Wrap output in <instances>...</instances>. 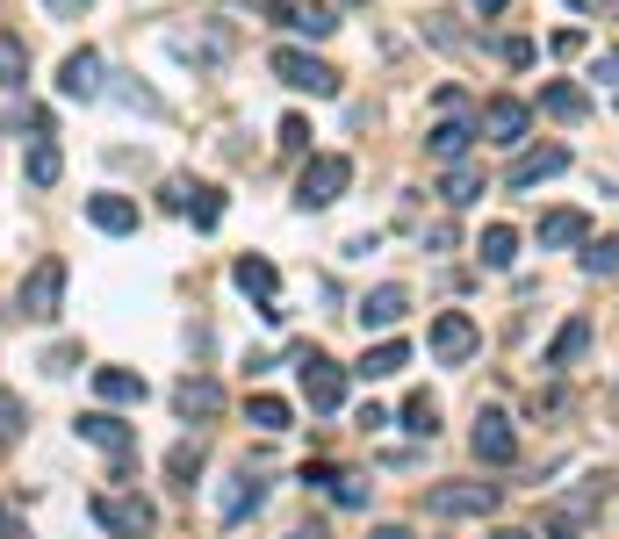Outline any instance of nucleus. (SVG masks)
Wrapping results in <instances>:
<instances>
[{
    "mask_svg": "<svg viewBox=\"0 0 619 539\" xmlns=\"http://www.w3.org/2000/svg\"><path fill=\"white\" fill-rule=\"evenodd\" d=\"M598 503H606V489L577 482L569 497H555L548 511H540V532H548V539H583V532H591V518H598Z\"/></svg>",
    "mask_w": 619,
    "mask_h": 539,
    "instance_id": "obj_1",
    "label": "nucleus"
},
{
    "mask_svg": "<svg viewBox=\"0 0 619 539\" xmlns=\"http://www.w3.org/2000/svg\"><path fill=\"white\" fill-rule=\"evenodd\" d=\"M58 302H66V259H37L22 281V296H14V310H22L29 323H51Z\"/></svg>",
    "mask_w": 619,
    "mask_h": 539,
    "instance_id": "obj_2",
    "label": "nucleus"
},
{
    "mask_svg": "<svg viewBox=\"0 0 619 539\" xmlns=\"http://www.w3.org/2000/svg\"><path fill=\"white\" fill-rule=\"evenodd\" d=\"M346 180H353V166H346L339 151H317L303 166V180H296V209H331L346 194Z\"/></svg>",
    "mask_w": 619,
    "mask_h": 539,
    "instance_id": "obj_3",
    "label": "nucleus"
},
{
    "mask_svg": "<svg viewBox=\"0 0 619 539\" xmlns=\"http://www.w3.org/2000/svg\"><path fill=\"white\" fill-rule=\"evenodd\" d=\"M267 66H274V80L296 87V94H339V72H331L325 58H310V51H289V43H281Z\"/></svg>",
    "mask_w": 619,
    "mask_h": 539,
    "instance_id": "obj_4",
    "label": "nucleus"
},
{
    "mask_svg": "<svg viewBox=\"0 0 619 539\" xmlns=\"http://www.w3.org/2000/svg\"><path fill=\"white\" fill-rule=\"evenodd\" d=\"M432 518H490L497 511V482H440L426 497Z\"/></svg>",
    "mask_w": 619,
    "mask_h": 539,
    "instance_id": "obj_5",
    "label": "nucleus"
},
{
    "mask_svg": "<svg viewBox=\"0 0 619 539\" xmlns=\"http://www.w3.org/2000/svg\"><path fill=\"white\" fill-rule=\"evenodd\" d=\"M94 518H101V526H109L116 539H144V532L159 526V511H152L144 497H109V489L94 497Z\"/></svg>",
    "mask_w": 619,
    "mask_h": 539,
    "instance_id": "obj_6",
    "label": "nucleus"
},
{
    "mask_svg": "<svg viewBox=\"0 0 619 539\" xmlns=\"http://www.w3.org/2000/svg\"><path fill=\"white\" fill-rule=\"evenodd\" d=\"M490 144H526V130H533V108L526 101H511V94H497L490 108H482V122H476Z\"/></svg>",
    "mask_w": 619,
    "mask_h": 539,
    "instance_id": "obj_7",
    "label": "nucleus"
},
{
    "mask_svg": "<svg viewBox=\"0 0 619 539\" xmlns=\"http://www.w3.org/2000/svg\"><path fill=\"white\" fill-rule=\"evenodd\" d=\"M72 431H80L87 446H101L109 460H130V453H138V431H130L123 418H109V410H87V418L72 425Z\"/></svg>",
    "mask_w": 619,
    "mask_h": 539,
    "instance_id": "obj_8",
    "label": "nucleus"
},
{
    "mask_svg": "<svg viewBox=\"0 0 619 539\" xmlns=\"http://www.w3.org/2000/svg\"><path fill=\"white\" fill-rule=\"evenodd\" d=\"M476 346H482V331H476V323H468L461 310H440V317H432V352H440L447 367H461Z\"/></svg>",
    "mask_w": 619,
    "mask_h": 539,
    "instance_id": "obj_9",
    "label": "nucleus"
},
{
    "mask_svg": "<svg viewBox=\"0 0 619 539\" xmlns=\"http://www.w3.org/2000/svg\"><path fill=\"white\" fill-rule=\"evenodd\" d=\"M303 396H310V410H339V403H346V375H339V360H325V352H303Z\"/></svg>",
    "mask_w": 619,
    "mask_h": 539,
    "instance_id": "obj_10",
    "label": "nucleus"
},
{
    "mask_svg": "<svg viewBox=\"0 0 619 539\" xmlns=\"http://www.w3.org/2000/svg\"><path fill=\"white\" fill-rule=\"evenodd\" d=\"M562 166H569V151H562V144H540V151H519L505 180H511V188L526 194V188H540V180H555V173H562Z\"/></svg>",
    "mask_w": 619,
    "mask_h": 539,
    "instance_id": "obj_11",
    "label": "nucleus"
},
{
    "mask_svg": "<svg viewBox=\"0 0 619 539\" xmlns=\"http://www.w3.org/2000/svg\"><path fill=\"white\" fill-rule=\"evenodd\" d=\"M58 94L66 101H94L101 94V51H72L66 66H58Z\"/></svg>",
    "mask_w": 619,
    "mask_h": 539,
    "instance_id": "obj_12",
    "label": "nucleus"
},
{
    "mask_svg": "<svg viewBox=\"0 0 619 539\" xmlns=\"http://www.w3.org/2000/svg\"><path fill=\"white\" fill-rule=\"evenodd\" d=\"M468 446H476V460H490V468H505L511 453H519V439H511V425L497 418V410H482L476 431H468Z\"/></svg>",
    "mask_w": 619,
    "mask_h": 539,
    "instance_id": "obj_13",
    "label": "nucleus"
},
{
    "mask_svg": "<svg viewBox=\"0 0 619 539\" xmlns=\"http://www.w3.org/2000/svg\"><path fill=\"white\" fill-rule=\"evenodd\" d=\"M591 238V216L583 209H548L540 216V252H569V244Z\"/></svg>",
    "mask_w": 619,
    "mask_h": 539,
    "instance_id": "obj_14",
    "label": "nucleus"
},
{
    "mask_svg": "<svg viewBox=\"0 0 619 539\" xmlns=\"http://www.w3.org/2000/svg\"><path fill=\"white\" fill-rule=\"evenodd\" d=\"M87 223L109 230V238H130V230H138V202H130V194H94V202H87Z\"/></svg>",
    "mask_w": 619,
    "mask_h": 539,
    "instance_id": "obj_15",
    "label": "nucleus"
},
{
    "mask_svg": "<svg viewBox=\"0 0 619 539\" xmlns=\"http://www.w3.org/2000/svg\"><path fill=\"white\" fill-rule=\"evenodd\" d=\"M267 503V489H260V475H231V489L217 497V511H223V526H246L252 511Z\"/></svg>",
    "mask_w": 619,
    "mask_h": 539,
    "instance_id": "obj_16",
    "label": "nucleus"
},
{
    "mask_svg": "<svg viewBox=\"0 0 619 539\" xmlns=\"http://www.w3.org/2000/svg\"><path fill=\"white\" fill-rule=\"evenodd\" d=\"M231 281L238 288H246V296H260V310H274V259H260V252H246V259H238V267H231Z\"/></svg>",
    "mask_w": 619,
    "mask_h": 539,
    "instance_id": "obj_17",
    "label": "nucleus"
},
{
    "mask_svg": "<svg viewBox=\"0 0 619 539\" xmlns=\"http://www.w3.org/2000/svg\"><path fill=\"white\" fill-rule=\"evenodd\" d=\"M403 310H411L403 288H375V296L360 302V331H389V323H403Z\"/></svg>",
    "mask_w": 619,
    "mask_h": 539,
    "instance_id": "obj_18",
    "label": "nucleus"
},
{
    "mask_svg": "<svg viewBox=\"0 0 619 539\" xmlns=\"http://www.w3.org/2000/svg\"><path fill=\"white\" fill-rule=\"evenodd\" d=\"M476 137H482L476 122H440V130L426 137V151H432V159H440V166H461V159H468V144H476Z\"/></svg>",
    "mask_w": 619,
    "mask_h": 539,
    "instance_id": "obj_19",
    "label": "nucleus"
},
{
    "mask_svg": "<svg viewBox=\"0 0 619 539\" xmlns=\"http://www.w3.org/2000/svg\"><path fill=\"white\" fill-rule=\"evenodd\" d=\"M94 396H101V403H144L152 389H144V375H130V367H101Z\"/></svg>",
    "mask_w": 619,
    "mask_h": 539,
    "instance_id": "obj_20",
    "label": "nucleus"
},
{
    "mask_svg": "<svg viewBox=\"0 0 619 539\" xmlns=\"http://www.w3.org/2000/svg\"><path fill=\"white\" fill-rule=\"evenodd\" d=\"M476 259H482L490 273H505L511 259H519V230H511V223H490V230L476 238Z\"/></svg>",
    "mask_w": 619,
    "mask_h": 539,
    "instance_id": "obj_21",
    "label": "nucleus"
},
{
    "mask_svg": "<svg viewBox=\"0 0 619 539\" xmlns=\"http://www.w3.org/2000/svg\"><path fill=\"white\" fill-rule=\"evenodd\" d=\"M173 403H180V418H217V410H223V389H217V381H180V389H173Z\"/></svg>",
    "mask_w": 619,
    "mask_h": 539,
    "instance_id": "obj_22",
    "label": "nucleus"
},
{
    "mask_svg": "<svg viewBox=\"0 0 619 539\" xmlns=\"http://www.w3.org/2000/svg\"><path fill=\"white\" fill-rule=\"evenodd\" d=\"M583 352H591V323H583V317H569L562 331H555V346H548V367H577Z\"/></svg>",
    "mask_w": 619,
    "mask_h": 539,
    "instance_id": "obj_23",
    "label": "nucleus"
},
{
    "mask_svg": "<svg viewBox=\"0 0 619 539\" xmlns=\"http://www.w3.org/2000/svg\"><path fill=\"white\" fill-rule=\"evenodd\" d=\"M540 108H548V116H562V122H583V116H591V101H583V87H569V80L540 87Z\"/></svg>",
    "mask_w": 619,
    "mask_h": 539,
    "instance_id": "obj_24",
    "label": "nucleus"
},
{
    "mask_svg": "<svg viewBox=\"0 0 619 539\" xmlns=\"http://www.w3.org/2000/svg\"><path fill=\"white\" fill-rule=\"evenodd\" d=\"M591 281H612L619 273V238H583V259H577Z\"/></svg>",
    "mask_w": 619,
    "mask_h": 539,
    "instance_id": "obj_25",
    "label": "nucleus"
},
{
    "mask_svg": "<svg viewBox=\"0 0 619 539\" xmlns=\"http://www.w3.org/2000/svg\"><path fill=\"white\" fill-rule=\"evenodd\" d=\"M22 173H29V188H58V173H66V159H58V144H29Z\"/></svg>",
    "mask_w": 619,
    "mask_h": 539,
    "instance_id": "obj_26",
    "label": "nucleus"
},
{
    "mask_svg": "<svg viewBox=\"0 0 619 539\" xmlns=\"http://www.w3.org/2000/svg\"><path fill=\"white\" fill-rule=\"evenodd\" d=\"M22 80H29V51L14 29H0V87H22Z\"/></svg>",
    "mask_w": 619,
    "mask_h": 539,
    "instance_id": "obj_27",
    "label": "nucleus"
},
{
    "mask_svg": "<svg viewBox=\"0 0 619 539\" xmlns=\"http://www.w3.org/2000/svg\"><path fill=\"white\" fill-rule=\"evenodd\" d=\"M188 216H194V230H217L223 223V194L194 180V188H188Z\"/></svg>",
    "mask_w": 619,
    "mask_h": 539,
    "instance_id": "obj_28",
    "label": "nucleus"
},
{
    "mask_svg": "<svg viewBox=\"0 0 619 539\" xmlns=\"http://www.w3.org/2000/svg\"><path fill=\"white\" fill-rule=\"evenodd\" d=\"M403 360H411V352H403L397 338H389V346H375L368 360H360V375H368V381H389V375H403Z\"/></svg>",
    "mask_w": 619,
    "mask_h": 539,
    "instance_id": "obj_29",
    "label": "nucleus"
},
{
    "mask_svg": "<svg viewBox=\"0 0 619 539\" xmlns=\"http://www.w3.org/2000/svg\"><path fill=\"white\" fill-rule=\"evenodd\" d=\"M166 475H173L180 489H194V475H202V446H188V439H180L173 453H166Z\"/></svg>",
    "mask_w": 619,
    "mask_h": 539,
    "instance_id": "obj_30",
    "label": "nucleus"
},
{
    "mask_svg": "<svg viewBox=\"0 0 619 539\" xmlns=\"http://www.w3.org/2000/svg\"><path fill=\"white\" fill-rule=\"evenodd\" d=\"M403 431L432 439V431H440V403H432V396H411V403H403Z\"/></svg>",
    "mask_w": 619,
    "mask_h": 539,
    "instance_id": "obj_31",
    "label": "nucleus"
},
{
    "mask_svg": "<svg viewBox=\"0 0 619 539\" xmlns=\"http://www.w3.org/2000/svg\"><path fill=\"white\" fill-rule=\"evenodd\" d=\"M246 418L260 425V431H289V403H281V396H252V403H246Z\"/></svg>",
    "mask_w": 619,
    "mask_h": 539,
    "instance_id": "obj_32",
    "label": "nucleus"
},
{
    "mask_svg": "<svg viewBox=\"0 0 619 539\" xmlns=\"http://www.w3.org/2000/svg\"><path fill=\"white\" fill-rule=\"evenodd\" d=\"M447 202H455V209L482 202V173H476V166H455V173H447Z\"/></svg>",
    "mask_w": 619,
    "mask_h": 539,
    "instance_id": "obj_33",
    "label": "nucleus"
},
{
    "mask_svg": "<svg viewBox=\"0 0 619 539\" xmlns=\"http://www.w3.org/2000/svg\"><path fill=\"white\" fill-rule=\"evenodd\" d=\"M289 22L303 29V37H331V29H339V14H331V8H296Z\"/></svg>",
    "mask_w": 619,
    "mask_h": 539,
    "instance_id": "obj_34",
    "label": "nucleus"
},
{
    "mask_svg": "<svg viewBox=\"0 0 619 539\" xmlns=\"http://www.w3.org/2000/svg\"><path fill=\"white\" fill-rule=\"evenodd\" d=\"M331 497H339V503H346V511H368V489H360V482H353V475H339V482H331Z\"/></svg>",
    "mask_w": 619,
    "mask_h": 539,
    "instance_id": "obj_35",
    "label": "nucleus"
},
{
    "mask_svg": "<svg viewBox=\"0 0 619 539\" xmlns=\"http://www.w3.org/2000/svg\"><path fill=\"white\" fill-rule=\"evenodd\" d=\"M22 425H29V410L14 403V396H0V439H14V431H22Z\"/></svg>",
    "mask_w": 619,
    "mask_h": 539,
    "instance_id": "obj_36",
    "label": "nucleus"
},
{
    "mask_svg": "<svg viewBox=\"0 0 619 539\" xmlns=\"http://www.w3.org/2000/svg\"><path fill=\"white\" fill-rule=\"evenodd\" d=\"M281 151H310V122H303V116L281 122Z\"/></svg>",
    "mask_w": 619,
    "mask_h": 539,
    "instance_id": "obj_37",
    "label": "nucleus"
},
{
    "mask_svg": "<svg viewBox=\"0 0 619 539\" xmlns=\"http://www.w3.org/2000/svg\"><path fill=\"white\" fill-rule=\"evenodd\" d=\"M116 101H123V108H144V116H159V94H152V87H116Z\"/></svg>",
    "mask_w": 619,
    "mask_h": 539,
    "instance_id": "obj_38",
    "label": "nucleus"
},
{
    "mask_svg": "<svg viewBox=\"0 0 619 539\" xmlns=\"http://www.w3.org/2000/svg\"><path fill=\"white\" fill-rule=\"evenodd\" d=\"M188 188H194L188 173H173V180H166V209H180V216H188Z\"/></svg>",
    "mask_w": 619,
    "mask_h": 539,
    "instance_id": "obj_39",
    "label": "nucleus"
},
{
    "mask_svg": "<svg viewBox=\"0 0 619 539\" xmlns=\"http://www.w3.org/2000/svg\"><path fill=\"white\" fill-rule=\"evenodd\" d=\"M497 58H505V66H526V58H533V43H526V37H505V43H497Z\"/></svg>",
    "mask_w": 619,
    "mask_h": 539,
    "instance_id": "obj_40",
    "label": "nucleus"
},
{
    "mask_svg": "<svg viewBox=\"0 0 619 539\" xmlns=\"http://www.w3.org/2000/svg\"><path fill=\"white\" fill-rule=\"evenodd\" d=\"M0 539H29V526L14 518V503H8V497H0Z\"/></svg>",
    "mask_w": 619,
    "mask_h": 539,
    "instance_id": "obj_41",
    "label": "nucleus"
},
{
    "mask_svg": "<svg viewBox=\"0 0 619 539\" xmlns=\"http://www.w3.org/2000/svg\"><path fill=\"white\" fill-rule=\"evenodd\" d=\"M591 80H612V87H619V51H606V58H598V72H591Z\"/></svg>",
    "mask_w": 619,
    "mask_h": 539,
    "instance_id": "obj_42",
    "label": "nucleus"
},
{
    "mask_svg": "<svg viewBox=\"0 0 619 539\" xmlns=\"http://www.w3.org/2000/svg\"><path fill=\"white\" fill-rule=\"evenodd\" d=\"M43 8H51V14H80L87 0H43Z\"/></svg>",
    "mask_w": 619,
    "mask_h": 539,
    "instance_id": "obj_43",
    "label": "nucleus"
},
{
    "mask_svg": "<svg viewBox=\"0 0 619 539\" xmlns=\"http://www.w3.org/2000/svg\"><path fill=\"white\" fill-rule=\"evenodd\" d=\"M375 539H418V532H411V526H382Z\"/></svg>",
    "mask_w": 619,
    "mask_h": 539,
    "instance_id": "obj_44",
    "label": "nucleus"
},
{
    "mask_svg": "<svg viewBox=\"0 0 619 539\" xmlns=\"http://www.w3.org/2000/svg\"><path fill=\"white\" fill-rule=\"evenodd\" d=\"M490 539H533V532H519V526H497Z\"/></svg>",
    "mask_w": 619,
    "mask_h": 539,
    "instance_id": "obj_45",
    "label": "nucleus"
},
{
    "mask_svg": "<svg viewBox=\"0 0 619 539\" xmlns=\"http://www.w3.org/2000/svg\"><path fill=\"white\" fill-rule=\"evenodd\" d=\"M468 8H476V14H497V8H505V0H468Z\"/></svg>",
    "mask_w": 619,
    "mask_h": 539,
    "instance_id": "obj_46",
    "label": "nucleus"
},
{
    "mask_svg": "<svg viewBox=\"0 0 619 539\" xmlns=\"http://www.w3.org/2000/svg\"><path fill=\"white\" fill-rule=\"evenodd\" d=\"M289 539H325V532H317V526H310V532H289Z\"/></svg>",
    "mask_w": 619,
    "mask_h": 539,
    "instance_id": "obj_47",
    "label": "nucleus"
}]
</instances>
